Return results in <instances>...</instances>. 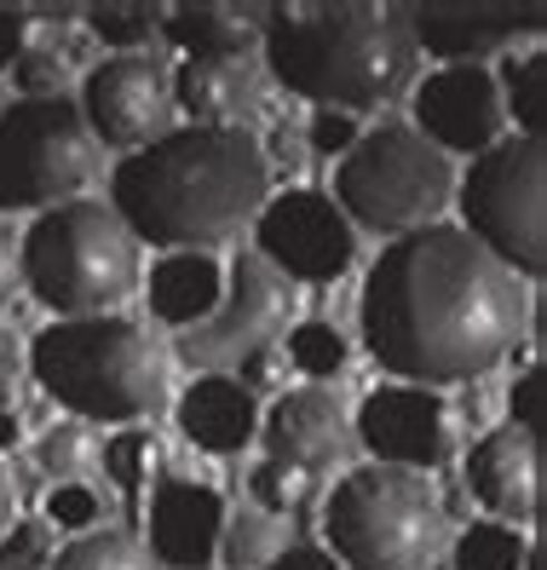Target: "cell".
Masks as SVG:
<instances>
[{"label":"cell","instance_id":"13","mask_svg":"<svg viewBox=\"0 0 547 570\" xmlns=\"http://www.w3.org/2000/svg\"><path fill=\"white\" fill-rule=\"evenodd\" d=\"M358 444L374 455V466L398 473H432L450 466L461 450V421L427 386H374L358 410Z\"/></svg>","mask_w":547,"mask_h":570},{"label":"cell","instance_id":"35","mask_svg":"<svg viewBox=\"0 0 547 570\" xmlns=\"http://www.w3.org/2000/svg\"><path fill=\"white\" fill-rule=\"evenodd\" d=\"M260 156H265V174H289V179H300V174H305V161H312V145H305V132H300L294 121H271Z\"/></svg>","mask_w":547,"mask_h":570},{"label":"cell","instance_id":"6","mask_svg":"<svg viewBox=\"0 0 547 570\" xmlns=\"http://www.w3.org/2000/svg\"><path fill=\"white\" fill-rule=\"evenodd\" d=\"M340 570H432L443 553V501L421 473L352 466L323 508Z\"/></svg>","mask_w":547,"mask_h":570},{"label":"cell","instance_id":"28","mask_svg":"<svg viewBox=\"0 0 547 570\" xmlns=\"http://www.w3.org/2000/svg\"><path fill=\"white\" fill-rule=\"evenodd\" d=\"M81 23H87V36L105 41L116 58H133L139 47H150L162 36V12L156 7H92Z\"/></svg>","mask_w":547,"mask_h":570},{"label":"cell","instance_id":"37","mask_svg":"<svg viewBox=\"0 0 547 570\" xmlns=\"http://www.w3.org/2000/svg\"><path fill=\"white\" fill-rule=\"evenodd\" d=\"M236 386H243V392H271V386H277L283 381V357H277V346H265V352H254V357H243V363H236V375H231Z\"/></svg>","mask_w":547,"mask_h":570},{"label":"cell","instance_id":"22","mask_svg":"<svg viewBox=\"0 0 547 570\" xmlns=\"http://www.w3.org/2000/svg\"><path fill=\"white\" fill-rule=\"evenodd\" d=\"M162 36L185 58H248L260 47V12H243V7H174V12H162Z\"/></svg>","mask_w":547,"mask_h":570},{"label":"cell","instance_id":"41","mask_svg":"<svg viewBox=\"0 0 547 570\" xmlns=\"http://www.w3.org/2000/svg\"><path fill=\"white\" fill-rule=\"evenodd\" d=\"M18 381H23V346L12 328H0V404L18 392Z\"/></svg>","mask_w":547,"mask_h":570},{"label":"cell","instance_id":"42","mask_svg":"<svg viewBox=\"0 0 547 570\" xmlns=\"http://www.w3.org/2000/svg\"><path fill=\"white\" fill-rule=\"evenodd\" d=\"M265 570H340L323 548H283L277 559H271Z\"/></svg>","mask_w":547,"mask_h":570},{"label":"cell","instance_id":"38","mask_svg":"<svg viewBox=\"0 0 547 570\" xmlns=\"http://www.w3.org/2000/svg\"><path fill=\"white\" fill-rule=\"evenodd\" d=\"M507 410H512V426L536 432V421H541V368H525L519 386L507 392Z\"/></svg>","mask_w":547,"mask_h":570},{"label":"cell","instance_id":"31","mask_svg":"<svg viewBox=\"0 0 547 570\" xmlns=\"http://www.w3.org/2000/svg\"><path fill=\"white\" fill-rule=\"evenodd\" d=\"M254 501L271 513H300L305 501L318 495V473H305V466H289V461H260L254 466V479H248Z\"/></svg>","mask_w":547,"mask_h":570},{"label":"cell","instance_id":"17","mask_svg":"<svg viewBox=\"0 0 547 570\" xmlns=\"http://www.w3.org/2000/svg\"><path fill=\"white\" fill-rule=\"evenodd\" d=\"M467 484L507 524H530L541 508V444L525 426H496L467 455Z\"/></svg>","mask_w":547,"mask_h":570},{"label":"cell","instance_id":"34","mask_svg":"<svg viewBox=\"0 0 547 570\" xmlns=\"http://www.w3.org/2000/svg\"><path fill=\"white\" fill-rule=\"evenodd\" d=\"M0 570H52V530L47 524H12L0 535Z\"/></svg>","mask_w":547,"mask_h":570},{"label":"cell","instance_id":"12","mask_svg":"<svg viewBox=\"0 0 547 570\" xmlns=\"http://www.w3.org/2000/svg\"><path fill=\"white\" fill-rule=\"evenodd\" d=\"M76 110L92 132V145H110L121 156L156 145L162 132H174V87L156 58L133 52V58H105L92 63Z\"/></svg>","mask_w":547,"mask_h":570},{"label":"cell","instance_id":"16","mask_svg":"<svg viewBox=\"0 0 547 570\" xmlns=\"http://www.w3.org/2000/svg\"><path fill=\"white\" fill-rule=\"evenodd\" d=\"M150 553L167 570H208L225 535V501L219 490L196 479H162L150 495Z\"/></svg>","mask_w":547,"mask_h":570},{"label":"cell","instance_id":"25","mask_svg":"<svg viewBox=\"0 0 547 570\" xmlns=\"http://www.w3.org/2000/svg\"><path fill=\"white\" fill-rule=\"evenodd\" d=\"M501 110L525 127V139H541V116H547V58L525 52L501 63Z\"/></svg>","mask_w":547,"mask_h":570},{"label":"cell","instance_id":"24","mask_svg":"<svg viewBox=\"0 0 547 570\" xmlns=\"http://www.w3.org/2000/svg\"><path fill=\"white\" fill-rule=\"evenodd\" d=\"M156 461H162V444H156V432H145V426H127V432H116V439L105 444V479L121 490L127 508H145Z\"/></svg>","mask_w":547,"mask_h":570},{"label":"cell","instance_id":"5","mask_svg":"<svg viewBox=\"0 0 547 570\" xmlns=\"http://www.w3.org/2000/svg\"><path fill=\"white\" fill-rule=\"evenodd\" d=\"M18 272L58 323L110 317V306L139 288V243L127 237L110 203L76 196L64 208H47L18 237Z\"/></svg>","mask_w":547,"mask_h":570},{"label":"cell","instance_id":"1","mask_svg":"<svg viewBox=\"0 0 547 570\" xmlns=\"http://www.w3.org/2000/svg\"><path fill=\"white\" fill-rule=\"evenodd\" d=\"M525 283L490 259L467 230L427 225L392 237L369 265L358 299L363 352L403 375L398 386H461L478 381L519 346Z\"/></svg>","mask_w":547,"mask_h":570},{"label":"cell","instance_id":"33","mask_svg":"<svg viewBox=\"0 0 547 570\" xmlns=\"http://www.w3.org/2000/svg\"><path fill=\"white\" fill-rule=\"evenodd\" d=\"M105 495H98L92 484H52L47 495V530H76V535H92V530H105Z\"/></svg>","mask_w":547,"mask_h":570},{"label":"cell","instance_id":"9","mask_svg":"<svg viewBox=\"0 0 547 570\" xmlns=\"http://www.w3.org/2000/svg\"><path fill=\"white\" fill-rule=\"evenodd\" d=\"M98 174V145L76 110V98H47L29 105L12 98L0 110V214L18 208H64L76 203Z\"/></svg>","mask_w":547,"mask_h":570},{"label":"cell","instance_id":"36","mask_svg":"<svg viewBox=\"0 0 547 570\" xmlns=\"http://www.w3.org/2000/svg\"><path fill=\"white\" fill-rule=\"evenodd\" d=\"M305 145L323 150V156H346L358 145V116H340V110H312V127H305Z\"/></svg>","mask_w":547,"mask_h":570},{"label":"cell","instance_id":"21","mask_svg":"<svg viewBox=\"0 0 547 570\" xmlns=\"http://www.w3.org/2000/svg\"><path fill=\"white\" fill-rule=\"evenodd\" d=\"M145 294H150V312L185 334V328L214 317L219 294H225V272H219L214 254H167V259L150 265Z\"/></svg>","mask_w":547,"mask_h":570},{"label":"cell","instance_id":"44","mask_svg":"<svg viewBox=\"0 0 547 570\" xmlns=\"http://www.w3.org/2000/svg\"><path fill=\"white\" fill-rule=\"evenodd\" d=\"M18 444H23V421L12 410H0V455H12Z\"/></svg>","mask_w":547,"mask_h":570},{"label":"cell","instance_id":"27","mask_svg":"<svg viewBox=\"0 0 547 570\" xmlns=\"http://www.w3.org/2000/svg\"><path fill=\"white\" fill-rule=\"evenodd\" d=\"M530 548L512 524H467L456 535V559L450 570H525Z\"/></svg>","mask_w":547,"mask_h":570},{"label":"cell","instance_id":"14","mask_svg":"<svg viewBox=\"0 0 547 570\" xmlns=\"http://www.w3.org/2000/svg\"><path fill=\"white\" fill-rule=\"evenodd\" d=\"M501 87L485 63H443L416 87V132L443 156H485L490 145H501Z\"/></svg>","mask_w":547,"mask_h":570},{"label":"cell","instance_id":"19","mask_svg":"<svg viewBox=\"0 0 547 570\" xmlns=\"http://www.w3.org/2000/svg\"><path fill=\"white\" fill-rule=\"evenodd\" d=\"M174 110L191 116V127H243L260 105V63L254 58H179L167 76Z\"/></svg>","mask_w":547,"mask_h":570},{"label":"cell","instance_id":"43","mask_svg":"<svg viewBox=\"0 0 547 570\" xmlns=\"http://www.w3.org/2000/svg\"><path fill=\"white\" fill-rule=\"evenodd\" d=\"M12 508H18V484H12L7 466H0V535L12 530Z\"/></svg>","mask_w":547,"mask_h":570},{"label":"cell","instance_id":"18","mask_svg":"<svg viewBox=\"0 0 547 570\" xmlns=\"http://www.w3.org/2000/svg\"><path fill=\"white\" fill-rule=\"evenodd\" d=\"M409 36H416V52H432L443 63H485L490 52L512 47L519 36H536L541 29V12H519V7H438V12H421L409 7L403 12Z\"/></svg>","mask_w":547,"mask_h":570},{"label":"cell","instance_id":"46","mask_svg":"<svg viewBox=\"0 0 547 570\" xmlns=\"http://www.w3.org/2000/svg\"><path fill=\"white\" fill-rule=\"evenodd\" d=\"M7 105H12V92H7V87H0V110H7Z\"/></svg>","mask_w":547,"mask_h":570},{"label":"cell","instance_id":"10","mask_svg":"<svg viewBox=\"0 0 547 570\" xmlns=\"http://www.w3.org/2000/svg\"><path fill=\"white\" fill-rule=\"evenodd\" d=\"M289 317H294V283L283 272H271L260 254H236L214 317L179 334V357L191 368L219 375V368H236L243 357L277 346Z\"/></svg>","mask_w":547,"mask_h":570},{"label":"cell","instance_id":"26","mask_svg":"<svg viewBox=\"0 0 547 570\" xmlns=\"http://www.w3.org/2000/svg\"><path fill=\"white\" fill-rule=\"evenodd\" d=\"M289 363L300 368V375H312V386H323V381L346 375L352 346H346V334H340L334 323L312 317V323H294L289 328Z\"/></svg>","mask_w":547,"mask_h":570},{"label":"cell","instance_id":"7","mask_svg":"<svg viewBox=\"0 0 547 570\" xmlns=\"http://www.w3.org/2000/svg\"><path fill=\"white\" fill-rule=\"evenodd\" d=\"M456 196V167L443 150H432L416 127L381 121L374 132H358V145L334 167L329 203L352 219V230H381V237H409V230L438 225V214Z\"/></svg>","mask_w":547,"mask_h":570},{"label":"cell","instance_id":"8","mask_svg":"<svg viewBox=\"0 0 547 570\" xmlns=\"http://www.w3.org/2000/svg\"><path fill=\"white\" fill-rule=\"evenodd\" d=\"M467 237L501 259L512 277L547 272V150L541 139H512L472 156L461 179Z\"/></svg>","mask_w":547,"mask_h":570},{"label":"cell","instance_id":"39","mask_svg":"<svg viewBox=\"0 0 547 570\" xmlns=\"http://www.w3.org/2000/svg\"><path fill=\"white\" fill-rule=\"evenodd\" d=\"M36 18H41V12H0V70H12V58L29 47V36H36Z\"/></svg>","mask_w":547,"mask_h":570},{"label":"cell","instance_id":"3","mask_svg":"<svg viewBox=\"0 0 547 570\" xmlns=\"http://www.w3.org/2000/svg\"><path fill=\"white\" fill-rule=\"evenodd\" d=\"M265 70L318 110H381L416 87V36L398 7H265Z\"/></svg>","mask_w":547,"mask_h":570},{"label":"cell","instance_id":"23","mask_svg":"<svg viewBox=\"0 0 547 570\" xmlns=\"http://www.w3.org/2000/svg\"><path fill=\"white\" fill-rule=\"evenodd\" d=\"M70 76H76V29L64 18H36V36L12 58V87L29 105H47V98H70Z\"/></svg>","mask_w":547,"mask_h":570},{"label":"cell","instance_id":"45","mask_svg":"<svg viewBox=\"0 0 547 570\" xmlns=\"http://www.w3.org/2000/svg\"><path fill=\"white\" fill-rule=\"evenodd\" d=\"M485 410H490V397H485V392L472 386V397H467V404H461V415H467L472 426H485Z\"/></svg>","mask_w":547,"mask_h":570},{"label":"cell","instance_id":"29","mask_svg":"<svg viewBox=\"0 0 547 570\" xmlns=\"http://www.w3.org/2000/svg\"><path fill=\"white\" fill-rule=\"evenodd\" d=\"M52 570H145V553L127 530H92L52 553Z\"/></svg>","mask_w":547,"mask_h":570},{"label":"cell","instance_id":"32","mask_svg":"<svg viewBox=\"0 0 547 570\" xmlns=\"http://www.w3.org/2000/svg\"><path fill=\"white\" fill-rule=\"evenodd\" d=\"M219 553L231 570H265L271 559H277V524H271L265 513H236L225 519V535H219Z\"/></svg>","mask_w":547,"mask_h":570},{"label":"cell","instance_id":"40","mask_svg":"<svg viewBox=\"0 0 547 570\" xmlns=\"http://www.w3.org/2000/svg\"><path fill=\"white\" fill-rule=\"evenodd\" d=\"M18 283H23V272H18V230H12L7 219H0V312L12 306Z\"/></svg>","mask_w":547,"mask_h":570},{"label":"cell","instance_id":"15","mask_svg":"<svg viewBox=\"0 0 547 570\" xmlns=\"http://www.w3.org/2000/svg\"><path fill=\"white\" fill-rule=\"evenodd\" d=\"M260 439H265V461H289V466H334L352 444V426H346V410L329 386H294L283 392L271 415H260Z\"/></svg>","mask_w":547,"mask_h":570},{"label":"cell","instance_id":"4","mask_svg":"<svg viewBox=\"0 0 547 570\" xmlns=\"http://www.w3.org/2000/svg\"><path fill=\"white\" fill-rule=\"evenodd\" d=\"M29 375L52 404L87 421H145L167 404V375L150 328L116 312L41 328L29 346Z\"/></svg>","mask_w":547,"mask_h":570},{"label":"cell","instance_id":"47","mask_svg":"<svg viewBox=\"0 0 547 570\" xmlns=\"http://www.w3.org/2000/svg\"><path fill=\"white\" fill-rule=\"evenodd\" d=\"M525 570H536V553H530V559H525Z\"/></svg>","mask_w":547,"mask_h":570},{"label":"cell","instance_id":"2","mask_svg":"<svg viewBox=\"0 0 547 570\" xmlns=\"http://www.w3.org/2000/svg\"><path fill=\"white\" fill-rule=\"evenodd\" d=\"M265 156L248 127H174L110 174V214L133 243L208 254L265 208Z\"/></svg>","mask_w":547,"mask_h":570},{"label":"cell","instance_id":"11","mask_svg":"<svg viewBox=\"0 0 547 570\" xmlns=\"http://www.w3.org/2000/svg\"><path fill=\"white\" fill-rule=\"evenodd\" d=\"M260 259L289 283H340L358 259V230L329 196L318 190H283L265 196L254 219Z\"/></svg>","mask_w":547,"mask_h":570},{"label":"cell","instance_id":"20","mask_svg":"<svg viewBox=\"0 0 547 570\" xmlns=\"http://www.w3.org/2000/svg\"><path fill=\"white\" fill-rule=\"evenodd\" d=\"M174 421L196 450L236 455V450H248L260 439V397L243 392L231 375H202V381L185 386Z\"/></svg>","mask_w":547,"mask_h":570},{"label":"cell","instance_id":"30","mask_svg":"<svg viewBox=\"0 0 547 570\" xmlns=\"http://www.w3.org/2000/svg\"><path fill=\"white\" fill-rule=\"evenodd\" d=\"M98 444H92V432L76 426V421H58L52 432H41V444H36V466L52 479V484H76L87 466H92Z\"/></svg>","mask_w":547,"mask_h":570}]
</instances>
